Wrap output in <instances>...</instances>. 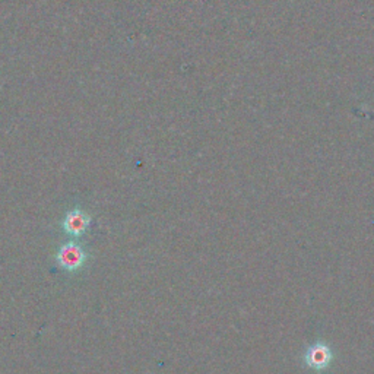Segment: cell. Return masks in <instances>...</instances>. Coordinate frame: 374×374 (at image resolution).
<instances>
[{"instance_id": "1", "label": "cell", "mask_w": 374, "mask_h": 374, "mask_svg": "<svg viewBox=\"0 0 374 374\" xmlns=\"http://www.w3.org/2000/svg\"><path fill=\"white\" fill-rule=\"evenodd\" d=\"M333 359L331 348L324 343H315L304 352V363L315 371H323L328 368Z\"/></svg>"}, {"instance_id": "2", "label": "cell", "mask_w": 374, "mask_h": 374, "mask_svg": "<svg viewBox=\"0 0 374 374\" xmlns=\"http://www.w3.org/2000/svg\"><path fill=\"white\" fill-rule=\"evenodd\" d=\"M57 260L62 268L68 269V271H76L85 262V253L75 243H69V245H64L59 254Z\"/></svg>"}, {"instance_id": "3", "label": "cell", "mask_w": 374, "mask_h": 374, "mask_svg": "<svg viewBox=\"0 0 374 374\" xmlns=\"http://www.w3.org/2000/svg\"><path fill=\"white\" fill-rule=\"evenodd\" d=\"M88 225H89L88 215L79 209L71 210L63 222V226H64V230H66V233H69L71 236H76V237L84 234L88 229Z\"/></svg>"}]
</instances>
